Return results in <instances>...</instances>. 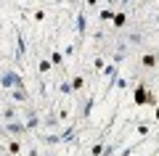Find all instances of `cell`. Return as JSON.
<instances>
[{
	"label": "cell",
	"instance_id": "cell-1",
	"mask_svg": "<svg viewBox=\"0 0 159 156\" xmlns=\"http://www.w3.org/2000/svg\"><path fill=\"white\" fill-rule=\"evenodd\" d=\"M0 85L3 87H8V90H19V87H24V79L19 77V72H3V77H0Z\"/></svg>",
	"mask_w": 159,
	"mask_h": 156
},
{
	"label": "cell",
	"instance_id": "cell-2",
	"mask_svg": "<svg viewBox=\"0 0 159 156\" xmlns=\"http://www.w3.org/2000/svg\"><path fill=\"white\" fill-rule=\"evenodd\" d=\"M133 100H135V106H143V103H154V98L148 95L146 85H138V87H135V95H133Z\"/></svg>",
	"mask_w": 159,
	"mask_h": 156
},
{
	"label": "cell",
	"instance_id": "cell-3",
	"mask_svg": "<svg viewBox=\"0 0 159 156\" xmlns=\"http://www.w3.org/2000/svg\"><path fill=\"white\" fill-rule=\"evenodd\" d=\"M6 132H11V135H27L29 130H27V124H24V122L13 119V122H6Z\"/></svg>",
	"mask_w": 159,
	"mask_h": 156
},
{
	"label": "cell",
	"instance_id": "cell-4",
	"mask_svg": "<svg viewBox=\"0 0 159 156\" xmlns=\"http://www.w3.org/2000/svg\"><path fill=\"white\" fill-rule=\"evenodd\" d=\"M24 124H27V130L32 132V130H37V127H40V117H37L34 111H29V114H27V119H24Z\"/></svg>",
	"mask_w": 159,
	"mask_h": 156
},
{
	"label": "cell",
	"instance_id": "cell-5",
	"mask_svg": "<svg viewBox=\"0 0 159 156\" xmlns=\"http://www.w3.org/2000/svg\"><path fill=\"white\" fill-rule=\"evenodd\" d=\"M11 98L19 100V103H24V100H29V93L24 87H19V90H11Z\"/></svg>",
	"mask_w": 159,
	"mask_h": 156
},
{
	"label": "cell",
	"instance_id": "cell-6",
	"mask_svg": "<svg viewBox=\"0 0 159 156\" xmlns=\"http://www.w3.org/2000/svg\"><path fill=\"white\" fill-rule=\"evenodd\" d=\"M77 32H80V34L88 32V19H85V13H80V16H77Z\"/></svg>",
	"mask_w": 159,
	"mask_h": 156
},
{
	"label": "cell",
	"instance_id": "cell-7",
	"mask_svg": "<svg viewBox=\"0 0 159 156\" xmlns=\"http://www.w3.org/2000/svg\"><path fill=\"white\" fill-rule=\"evenodd\" d=\"M111 21H114V27H125V21H127L125 11H117V13H114V19H111Z\"/></svg>",
	"mask_w": 159,
	"mask_h": 156
},
{
	"label": "cell",
	"instance_id": "cell-8",
	"mask_svg": "<svg viewBox=\"0 0 159 156\" xmlns=\"http://www.w3.org/2000/svg\"><path fill=\"white\" fill-rule=\"evenodd\" d=\"M69 140H74V127H66L61 132V143H69Z\"/></svg>",
	"mask_w": 159,
	"mask_h": 156
},
{
	"label": "cell",
	"instance_id": "cell-9",
	"mask_svg": "<svg viewBox=\"0 0 159 156\" xmlns=\"http://www.w3.org/2000/svg\"><path fill=\"white\" fill-rule=\"evenodd\" d=\"M3 117H6V122H13V119H19V111H16V109H6Z\"/></svg>",
	"mask_w": 159,
	"mask_h": 156
},
{
	"label": "cell",
	"instance_id": "cell-10",
	"mask_svg": "<svg viewBox=\"0 0 159 156\" xmlns=\"http://www.w3.org/2000/svg\"><path fill=\"white\" fill-rule=\"evenodd\" d=\"M90 111H93V98H88V100H85V106H82V117L88 119V117H90Z\"/></svg>",
	"mask_w": 159,
	"mask_h": 156
},
{
	"label": "cell",
	"instance_id": "cell-11",
	"mask_svg": "<svg viewBox=\"0 0 159 156\" xmlns=\"http://www.w3.org/2000/svg\"><path fill=\"white\" fill-rule=\"evenodd\" d=\"M8 151H11V154H21V143H19V140H11V143H8Z\"/></svg>",
	"mask_w": 159,
	"mask_h": 156
},
{
	"label": "cell",
	"instance_id": "cell-12",
	"mask_svg": "<svg viewBox=\"0 0 159 156\" xmlns=\"http://www.w3.org/2000/svg\"><path fill=\"white\" fill-rule=\"evenodd\" d=\"M154 64H157V56L154 53H146L143 56V66H154Z\"/></svg>",
	"mask_w": 159,
	"mask_h": 156
},
{
	"label": "cell",
	"instance_id": "cell-13",
	"mask_svg": "<svg viewBox=\"0 0 159 156\" xmlns=\"http://www.w3.org/2000/svg\"><path fill=\"white\" fill-rule=\"evenodd\" d=\"M111 19H114V11L111 8H103L101 11V21H111Z\"/></svg>",
	"mask_w": 159,
	"mask_h": 156
},
{
	"label": "cell",
	"instance_id": "cell-14",
	"mask_svg": "<svg viewBox=\"0 0 159 156\" xmlns=\"http://www.w3.org/2000/svg\"><path fill=\"white\" fill-rule=\"evenodd\" d=\"M61 61H64V56L58 53V50H53L51 53V64H58V66H61Z\"/></svg>",
	"mask_w": 159,
	"mask_h": 156
},
{
	"label": "cell",
	"instance_id": "cell-15",
	"mask_svg": "<svg viewBox=\"0 0 159 156\" xmlns=\"http://www.w3.org/2000/svg\"><path fill=\"white\" fill-rule=\"evenodd\" d=\"M82 85H85V79H82V77H74L72 79V90H82Z\"/></svg>",
	"mask_w": 159,
	"mask_h": 156
},
{
	"label": "cell",
	"instance_id": "cell-16",
	"mask_svg": "<svg viewBox=\"0 0 159 156\" xmlns=\"http://www.w3.org/2000/svg\"><path fill=\"white\" fill-rule=\"evenodd\" d=\"M61 95H72V82H61Z\"/></svg>",
	"mask_w": 159,
	"mask_h": 156
},
{
	"label": "cell",
	"instance_id": "cell-17",
	"mask_svg": "<svg viewBox=\"0 0 159 156\" xmlns=\"http://www.w3.org/2000/svg\"><path fill=\"white\" fill-rule=\"evenodd\" d=\"M37 66H40V72L45 74V72H51V69H53V64H51V61H40Z\"/></svg>",
	"mask_w": 159,
	"mask_h": 156
},
{
	"label": "cell",
	"instance_id": "cell-18",
	"mask_svg": "<svg viewBox=\"0 0 159 156\" xmlns=\"http://www.w3.org/2000/svg\"><path fill=\"white\" fill-rule=\"evenodd\" d=\"M114 87H119V90H127V79H125V77H117V82H114Z\"/></svg>",
	"mask_w": 159,
	"mask_h": 156
},
{
	"label": "cell",
	"instance_id": "cell-19",
	"mask_svg": "<svg viewBox=\"0 0 159 156\" xmlns=\"http://www.w3.org/2000/svg\"><path fill=\"white\" fill-rule=\"evenodd\" d=\"M43 140H45V143H61V135H48V138H43Z\"/></svg>",
	"mask_w": 159,
	"mask_h": 156
},
{
	"label": "cell",
	"instance_id": "cell-20",
	"mask_svg": "<svg viewBox=\"0 0 159 156\" xmlns=\"http://www.w3.org/2000/svg\"><path fill=\"white\" fill-rule=\"evenodd\" d=\"M24 56V37L19 34V50H16V58H21Z\"/></svg>",
	"mask_w": 159,
	"mask_h": 156
},
{
	"label": "cell",
	"instance_id": "cell-21",
	"mask_svg": "<svg viewBox=\"0 0 159 156\" xmlns=\"http://www.w3.org/2000/svg\"><path fill=\"white\" fill-rule=\"evenodd\" d=\"M90 154H93V156H101V154H103V145H101V143H96V145L90 148Z\"/></svg>",
	"mask_w": 159,
	"mask_h": 156
},
{
	"label": "cell",
	"instance_id": "cell-22",
	"mask_svg": "<svg viewBox=\"0 0 159 156\" xmlns=\"http://www.w3.org/2000/svg\"><path fill=\"white\" fill-rule=\"evenodd\" d=\"M138 135H143V138H146V135H148V124H138Z\"/></svg>",
	"mask_w": 159,
	"mask_h": 156
},
{
	"label": "cell",
	"instance_id": "cell-23",
	"mask_svg": "<svg viewBox=\"0 0 159 156\" xmlns=\"http://www.w3.org/2000/svg\"><path fill=\"white\" fill-rule=\"evenodd\" d=\"M111 154H114V145H106V148H103V154H101V156H111Z\"/></svg>",
	"mask_w": 159,
	"mask_h": 156
},
{
	"label": "cell",
	"instance_id": "cell-24",
	"mask_svg": "<svg viewBox=\"0 0 159 156\" xmlns=\"http://www.w3.org/2000/svg\"><path fill=\"white\" fill-rule=\"evenodd\" d=\"M29 156H40V154H37V148H32V151H29Z\"/></svg>",
	"mask_w": 159,
	"mask_h": 156
},
{
	"label": "cell",
	"instance_id": "cell-25",
	"mask_svg": "<svg viewBox=\"0 0 159 156\" xmlns=\"http://www.w3.org/2000/svg\"><path fill=\"white\" fill-rule=\"evenodd\" d=\"M96 3H98V0H88V6H96Z\"/></svg>",
	"mask_w": 159,
	"mask_h": 156
},
{
	"label": "cell",
	"instance_id": "cell-26",
	"mask_svg": "<svg viewBox=\"0 0 159 156\" xmlns=\"http://www.w3.org/2000/svg\"><path fill=\"white\" fill-rule=\"evenodd\" d=\"M154 117H157V119H159V109H157V111H154Z\"/></svg>",
	"mask_w": 159,
	"mask_h": 156
},
{
	"label": "cell",
	"instance_id": "cell-27",
	"mask_svg": "<svg viewBox=\"0 0 159 156\" xmlns=\"http://www.w3.org/2000/svg\"><path fill=\"white\" fill-rule=\"evenodd\" d=\"M127 3H130V0H122V6H127Z\"/></svg>",
	"mask_w": 159,
	"mask_h": 156
},
{
	"label": "cell",
	"instance_id": "cell-28",
	"mask_svg": "<svg viewBox=\"0 0 159 156\" xmlns=\"http://www.w3.org/2000/svg\"><path fill=\"white\" fill-rule=\"evenodd\" d=\"M45 156H56V154H45Z\"/></svg>",
	"mask_w": 159,
	"mask_h": 156
},
{
	"label": "cell",
	"instance_id": "cell-29",
	"mask_svg": "<svg viewBox=\"0 0 159 156\" xmlns=\"http://www.w3.org/2000/svg\"><path fill=\"white\" fill-rule=\"evenodd\" d=\"M157 103H159V98H157Z\"/></svg>",
	"mask_w": 159,
	"mask_h": 156
}]
</instances>
